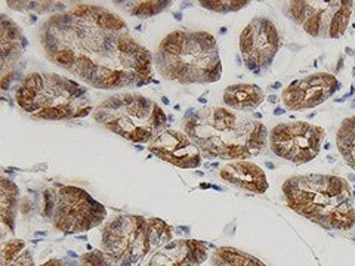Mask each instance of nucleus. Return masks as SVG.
I'll return each mask as SVG.
<instances>
[{"instance_id":"f257e3e1","label":"nucleus","mask_w":355,"mask_h":266,"mask_svg":"<svg viewBox=\"0 0 355 266\" xmlns=\"http://www.w3.org/2000/svg\"><path fill=\"white\" fill-rule=\"evenodd\" d=\"M52 64L99 91L154 82V55L130 35L117 14L98 5H76L51 15L39 30Z\"/></svg>"},{"instance_id":"f03ea898","label":"nucleus","mask_w":355,"mask_h":266,"mask_svg":"<svg viewBox=\"0 0 355 266\" xmlns=\"http://www.w3.org/2000/svg\"><path fill=\"white\" fill-rule=\"evenodd\" d=\"M184 132L205 159L220 160L257 157L270 138L262 121L224 107H203L187 114Z\"/></svg>"},{"instance_id":"7ed1b4c3","label":"nucleus","mask_w":355,"mask_h":266,"mask_svg":"<svg viewBox=\"0 0 355 266\" xmlns=\"http://www.w3.org/2000/svg\"><path fill=\"white\" fill-rule=\"evenodd\" d=\"M283 195L288 209L327 231L355 227L352 190L342 176L295 175L284 181Z\"/></svg>"},{"instance_id":"20e7f679","label":"nucleus","mask_w":355,"mask_h":266,"mask_svg":"<svg viewBox=\"0 0 355 266\" xmlns=\"http://www.w3.org/2000/svg\"><path fill=\"white\" fill-rule=\"evenodd\" d=\"M154 66L164 80L180 85H209L222 77L218 42L207 31L169 33L154 53Z\"/></svg>"},{"instance_id":"39448f33","label":"nucleus","mask_w":355,"mask_h":266,"mask_svg":"<svg viewBox=\"0 0 355 266\" xmlns=\"http://www.w3.org/2000/svg\"><path fill=\"white\" fill-rule=\"evenodd\" d=\"M15 103L36 120H74L94 113L91 92L57 73H30L15 91Z\"/></svg>"},{"instance_id":"423d86ee","label":"nucleus","mask_w":355,"mask_h":266,"mask_svg":"<svg viewBox=\"0 0 355 266\" xmlns=\"http://www.w3.org/2000/svg\"><path fill=\"white\" fill-rule=\"evenodd\" d=\"M92 117L116 135L133 143H150L168 126L162 107L135 92L114 94L94 109Z\"/></svg>"},{"instance_id":"0eeeda50","label":"nucleus","mask_w":355,"mask_h":266,"mask_svg":"<svg viewBox=\"0 0 355 266\" xmlns=\"http://www.w3.org/2000/svg\"><path fill=\"white\" fill-rule=\"evenodd\" d=\"M44 216L64 234H79L103 224L107 218L105 207L73 185H53L44 191Z\"/></svg>"},{"instance_id":"6e6552de","label":"nucleus","mask_w":355,"mask_h":266,"mask_svg":"<svg viewBox=\"0 0 355 266\" xmlns=\"http://www.w3.org/2000/svg\"><path fill=\"white\" fill-rule=\"evenodd\" d=\"M352 9V0H292L283 10L311 37L339 39L347 33Z\"/></svg>"},{"instance_id":"1a4fd4ad","label":"nucleus","mask_w":355,"mask_h":266,"mask_svg":"<svg viewBox=\"0 0 355 266\" xmlns=\"http://www.w3.org/2000/svg\"><path fill=\"white\" fill-rule=\"evenodd\" d=\"M101 250L116 266H132L151 254L150 219L119 216L103 229Z\"/></svg>"},{"instance_id":"9d476101","label":"nucleus","mask_w":355,"mask_h":266,"mask_svg":"<svg viewBox=\"0 0 355 266\" xmlns=\"http://www.w3.org/2000/svg\"><path fill=\"white\" fill-rule=\"evenodd\" d=\"M326 141V130L308 121L279 123L270 132V148L277 157L293 164L313 161Z\"/></svg>"},{"instance_id":"9b49d317","label":"nucleus","mask_w":355,"mask_h":266,"mask_svg":"<svg viewBox=\"0 0 355 266\" xmlns=\"http://www.w3.org/2000/svg\"><path fill=\"white\" fill-rule=\"evenodd\" d=\"M282 46L279 30L265 17H254L240 35V53L246 69L261 73L268 69Z\"/></svg>"},{"instance_id":"f8f14e48","label":"nucleus","mask_w":355,"mask_h":266,"mask_svg":"<svg viewBox=\"0 0 355 266\" xmlns=\"http://www.w3.org/2000/svg\"><path fill=\"white\" fill-rule=\"evenodd\" d=\"M340 89V82L335 74L315 73L288 85L282 101L291 111H304L324 104Z\"/></svg>"},{"instance_id":"ddd939ff","label":"nucleus","mask_w":355,"mask_h":266,"mask_svg":"<svg viewBox=\"0 0 355 266\" xmlns=\"http://www.w3.org/2000/svg\"><path fill=\"white\" fill-rule=\"evenodd\" d=\"M148 151L160 160L181 169H197L203 163V155L185 132L166 129L148 143Z\"/></svg>"},{"instance_id":"4468645a","label":"nucleus","mask_w":355,"mask_h":266,"mask_svg":"<svg viewBox=\"0 0 355 266\" xmlns=\"http://www.w3.org/2000/svg\"><path fill=\"white\" fill-rule=\"evenodd\" d=\"M206 242L198 240L169 241L148 256L144 266H198L207 259Z\"/></svg>"},{"instance_id":"2eb2a0df","label":"nucleus","mask_w":355,"mask_h":266,"mask_svg":"<svg viewBox=\"0 0 355 266\" xmlns=\"http://www.w3.org/2000/svg\"><path fill=\"white\" fill-rule=\"evenodd\" d=\"M27 46V40L17 22L5 14L0 17V55H2V89L8 91L14 65Z\"/></svg>"},{"instance_id":"dca6fc26","label":"nucleus","mask_w":355,"mask_h":266,"mask_svg":"<svg viewBox=\"0 0 355 266\" xmlns=\"http://www.w3.org/2000/svg\"><path fill=\"white\" fill-rule=\"evenodd\" d=\"M225 182L253 194H263L268 190V181L261 166L249 160L227 163L219 172Z\"/></svg>"},{"instance_id":"f3484780","label":"nucleus","mask_w":355,"mask_h":266,"mask_svg":"<svg viewBox=\"0 0 355 266\" xmlns=\"http://www.w3.org/2000/svg\"><path fill=\"white\" fill-rule=\"evenodd\" d=\"M222 99L228 108L239 113H248V111L257 109L265 101V92L258 85L239 83L228 86Z\"/></svg>"},{"instance_id":"a211bd4d","label":"nucleus","mask_w":355,"mask_h":266,"mask_svg":"<svg viewBox=\"0 0 355 266\" xmlns=\"http://www.w3.org/2000/svg\"><path fill=\"white\" fill-rule=\"evenodd\" d=\"M0 194H2L0 195V213H2V227L5 237L6 232H14L15 229L19 191L12 181L8 179L6 176H2V179H0Z\"/></svg>"},{"instance_id":"6ab92c4d","label":"nucleus","mask_w":355,"mask_h":266,"mask_svg":"<svg viewBox=\"0 0 355 266\" xmlns=\"http://www.w3.org/2000/svg\"><path fill=\"white\" fill-rule=\"evenodd\" d=\"M212 266H266L252 254L234 247H218L210 256Z\"/></svg>"},{"instance_id":"aec40b11","label":"nucleus","mask_w":355,"mask_h":266,"mask_svg":"<svg viewBox=\"0 0 355 266\" xmlns=\"http://www.w3.org/2000/svg\"><path fill=\"white\" fill-rule=\"evenodd\" d=\"M336 145L342 159L355 170V116L342 121L336 133Z\"/></svg>"},{"instance_id":"412c9836","label":"nucleus","mask_w":355,"mask_h":266,"mask_svg":"<svg viewBox=\"0 0 355 266\" xmlns=\"http://www.w3.org/2000/svg\"><path fill=\"white\" fill-rule=\"evenodd\" d=\"M123 12L135 18H150L168 9L172 2L166 0H130V2H114Z\"/></svg>"},{"instance_id":"4be33fe9","label":"nucleus","mask_w":355,"mask_h":266,"mask_svg":"<svg viewBox=\"0 0 355 266\" xmlns=\"http://www.w3.org/2000/svg\"><path fill=\"white\" fill-rule=\"evenodd\" d=\"M2 266H35L31 251L22 240L5 241L2 246Z\"/></svg>"},{"instance_id":"5701e85b","label":"nucleus","mask_w":355,"mask_h":266,"mask_svg":"<svg viewBox=\"0 0 355 266\" xmlns=\"http://www.w3.org/2000/svg\"><path fill=\"white\" fill-rule=\"evenodd\" d=\"M8 6L19 12H37V14H61L65 12L67 6L62 2H17L9 0Z\"/></svg>"},{"instance_id":"b1692460","label":"nucleus","mask_w":355,"mask_h":266,"mask_svg":"<svg viewBox=\"0 0 355 266\" xmlns=\"http://www.w3.org/2000/svg\"><path fill=\"white\" fill-rule=\"evenodd\" d=\"M198 3L205 9L214 10V12L218 14L236 12V10H240L250 5L249 0H200Z\"/></svg>"},{"instance_id":"393cba45","label":"nucleus","mask_w":355,"mask_h":266,"mask_svg":"<svg viewBox=\"0 0 355 266\" xmlns=\"http://www.w3.org/2000/svg\"><path fill=\"white\" fill-rule=\"evenodd\" d=\"M83 266H113L110 259L105 256L103 250H95L91 253H86L80 258Z\"/></svg>"},{"instance_id":"a878e982","label":"nucleus","mask_w":355,"mask_h":266,"mask_svg":"<svg viewBox=\"0 0 355 266\" xmlns=\"http://www.w3.org/2000/svg\"><path fill=\"white\" fill-rule=\"evenodd\" d=\"M42 266H83L82 262L79 260H67V259H51L46 263H43Z\"/></svg>"}]
</instances>
